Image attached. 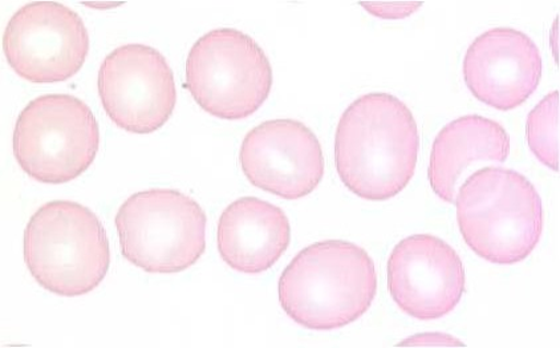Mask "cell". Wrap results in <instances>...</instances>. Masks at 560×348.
I'll return each mask as SVG.
<instances>
[{
  "label": "cell",
  "mask_w": 560,
  "mask_h": 348,
  "mask_svg": "<svg viewBox=\"0 0 560 348\" xmlns=\"http://www.w3.org/2000/svg\"><path fill=\"white\" fill-rule=\"evenodd\" d=\"M24 260L43 289L61 297L91 293L110 266L103 222L72 201L43 205L24 232Z\"/></svg>",
  "instance_id": "obj_4"
},
{
  "label": "cell",
  "mask_w": 560,
  "mask_h": 348,
  "mask_svg": "<svg viewBox=\"0 0 560 348\" xmlns=\"http://www.w3.org/2000/svg\"><path fill=\"white\" fill-rule=\"evenodd\" d=\"M115 223L124 258L153 275L188 270L207 251V214L178 190L136 193L118 209Z\"/></svg>",
  "instance_id": "obj_5"
},
{
  "label": "cell",
  "mask_w": 560,
  "mask_h": 348,
  "mask_svg": "<svg viewBox=\"0 0 560 348\" xmlns=\"http://www.w3.org/2000/svg\"><path fill=\"white\" fill-rule=\"evenodd\" d=\"M454 202L466 245L491 264L522 263L542 237V198L518 172L483 167L466 179Z\"/></svg>",
  "instance_id": "obj_3"
},
{
  "label": "cell",
  "mask_w": 560,
  "mask_h": 348,
  "mask_svg": "<svg viewBox=\"0 0 560 348\" xmlns=\"http://www.w3.org/2000/svg\"><path fill=\"white\" fill-rule=\"evenodd\" d=\"M464 80L479 102L497 111L521 107L542 79V56L530 36L514 28L479 35L464 59Z\"/></svg>",
  "instance_id": "obj_12"
},
{
  "label": "cell",
  "mask_w": 560,
  "mask_h": 348,
  "mask_svg": "<svg viewBox=\"0 0 560 348\" xmlns=\"http://www.w3.org/2000/svg\"><path fill=\"white\" fill-rule=\"evenodd\" d=\"M240 164L255 188L284 200L311 195L325 177V156L313 130L296 120H270L246 135Z\"/></svg>",
  "instance_id": "obj_11"
},
{
  "label": "cell",
  "mask_w": 560,
  "mask_h": 348,
  "mask_svg": "<svg viewBox=\"0 0 560 348\" xmlns=\"http://www.w3.org/2000/svg\"><path fill=\"white\" fill-rule=\"evenodd\" d=\"M377 294L375 263L352 242L329 240L303 248L279 278L284 313L308 330L332 332L369 312Z\"/></svg>",
  "instance_id": "obj_2"
},
{
  "label": "cell",
  "mask_w": 560,
  "mask_h": 348,
  "mask_svg": "<svg viewBox=\"0 0 560 348\" xmlns=\"http://www.w3.org/2000/svg\"><path fill=\"white\" fill-rule=\"evenodd\" d=\"M419 127L408 105L389 93H369L345 111L335 135V165L354 196L385 201L415 176Z\"/></svg>",
  "instance_id": "obj_1"
},
{
  "label": "cell",
  "mask_w": 560,
  "mask_h": 348,
  "mask_svg": "<svg viewBox=\"0 0 560 348\" xmlns=\"http://www.w3.org/2000/svg\"><path fill=\"white\" fill-rule=\"evenodd\" d=\"M185 86L208 114L245 120L270 96L272 68L257 42L235 28L210 31L191 47Z\"/></svg>",
  "instance_id": "obj_6"
},
{
  "label": "cell",
  "mask_w": 560,
  "mask_h": 348,
  "mask_svg": "<svg viewBox=\"0 0 560 348\" xmlns=\"http://www.w3.org/2000/svg\"><path fill=\"white\" fill-rule=\"evenodd\" d=\"M392 300L419 321L444 318L462 302L466 276L462 257L444 240L416 234L398 242L387 267Z\"/></svg>",
  "instance_id": "obj_10"
},
{
  "label": "cell",
  "mask_w": 560,
  "mask_h": 348,
  "mask_svg": "<svg viewBox=\"0 0 560 348\" xmlns=\"http://www.w3.org/2000/svg\"><path fill=\"white\" fill-rule=\"evenodd\" d=\"M528 148L540 163L559 171V92L549 93L527 116Z\"/></svg>",
  "instance_id": "obj_15"
},
{
  "label": "cell",
  "mask_w": 560,
  "mask_h": 348,
  "mask_svg": "<svg viewBox=\"0 0 560 348\" xmlns=\"http://www.w3.org/2000/svg\"><path fill=\"white\" fill-rule=\"evenodd\" d=\"M105 114L129 134H153L171 119L177 103L170 65L158 49L126 45L112 51L98 71Z\"/></svg>",
  "instance_id": "obj_9"
},
{
  "label": "cell",
  "mask_w": 560,
  "mask_h": 348,
  "mask_svg": "<svg viewBox=\"0 0 560 348\" xmlns=\"http://www.w3.org/2000/svg\"><path fill=\"white\" fill-rule=\"evenodd\" d=\"M3 53L18 77L30 83L66 82L82 70L90 35L83 19L67 5L33 2L10 19Z\"/></svg>",
  "instance_id": "obj_8"
},
{
  "label": "cell",
  "mask_w": 560,
  "mask_h": 348,
  "mask_svg": "<svg viewBox=\"0 0 560 348\" xmlns=\"http://www.w3.org/2000/svg\"><path fill=\"white\" fill-rule=\"evenodd\" d=\"M365 11L371 15L380 19H406L413 15L417 10L421 9V2H404V3H378V2H362Z\"/></svg>",
  "instance_id": "obj_16"
},
{
  "label": "cell",
  "mask_w": 560,
  "mask_h": 348,
  "mask_svg": "<svg viewBox=\"0 0 560 348\" xmlns=\"http://www.w3.org/2000/svg\"><path fill=\"white\" fill-rule=\"evenodd\" d=\"M398 346L464 347L465 345L462 340L452 337V335L431 333L415 335V337L401 341Z\"/></svg>",
  "instance_id": "obj_17"
},
{
  "label": "cell",
  "mask_w": 560,
  "mask_h": 348,
  "mask_svg": "<svg viewBox=\"0 0 560 348\" xmlns=\"http://www.w3.org/2000/svg\"><path fill=\"white\" fill-rule=\"evenodd\" d=\"M100 129L95 115L71 95L35 98L18 117L14 154L31 178L42 184L73 182L97 156Z\"/></svg>",
  "instance_id": "obj_7"
},
{
  "label": "cell",
  "mask_w": 560,
  "mask_h": 348,
  "mask_svg": "<svg viewBox=\"0 0 560 348\" xmlns=\"http://www.w3.org/2000/svg\"><path fill=\"white\" fill-rule=\"evenodd\" d=\"M290 242L288 216L259 198H240L223 210L218 221V252L225 264L244 275L270 270L288 252Z\"/></svg>",
  "instance_id": "obj_13"
},
{
  "label": "cell",
  "mask_w": 560,
  "mask_h": 348,
  "mask_svg": "<svg viewBox=\"0 0 560 348\" xmlns=\"http://www.w3.org/2000/svg\"><path fill=\"white\" fill-rule=\"evenodd\" d=\"M509 154L510 136L500 123L478 115L459 117L441 129L433 142L429 184L441 200L453 204L470 165L481 161L505 163Z\"/></svg>",
  "instance_id": "obj_14"
}]
</instances>
